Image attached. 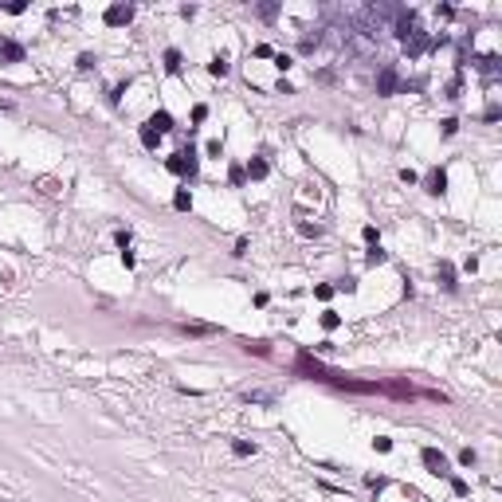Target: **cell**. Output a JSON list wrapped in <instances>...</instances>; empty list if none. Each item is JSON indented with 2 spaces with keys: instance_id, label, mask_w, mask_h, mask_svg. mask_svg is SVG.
I'll return each instance as SVG.
<instances>
[{
  "instance_id": "8",
  "label": "cell",
  "mask_w": 502,
  "mask_h": 502,
  "mask_svg": "<svg viewBox=\"0 0 502 502\" xmlns=\"http://www.w3.org/2000/svg\"><path fill=\"white\" fill-rule=\"evenodd\" d=\"M247 173H251V177H267V165H263V161H251V165H247Z\"/></svg>"
},
{
  "instance_id": "1",
  "label": "cell",
  "mask_w": 502,
  "mask_h": 502,
  "mask_svg": "<svg viewBox=\"0 0 502 502\" xmlns=\"http://www.w3.org/2000/svg\"><path fill=\"white\" fill-rule=\"evenodd\" d=\"M420 459H424V467L432 471V475H439V479L447 475V459H444V451H435V447H424V451H420Z\"/></svg>"
},
{
  "instance_id": "11",
  "label": "cell",
  "mask_w": 502,
  "mask_h": 502,
  "mask_svg": "<svg viewBox=\"0 0 502 502\" xmlns=\"http://www.w3.org/2000/svg\"><path fill=\"white\" fill-rule=\"evenodd\" d=\"M459 463H463V467H471V463H475V451H471V447H463V451H459Z\"/></svg>"
},
{
  "instance_id": "10",
  "label": "cell",
  "mask_w": 502,
  "mask_h": 502,
  "mask_svg": "<svg viewBox=\"0 0 502 502\" xmlns=\"http://www.w3.org/2000/svg\"><path fill=\"white\" fill-rule=\"evenodd\" d=\"M165 67L169 71H180V55H177V51H169V55H165Z\"/></svg>"
},
{
  "instance_id": "3",
  "label": "cell",
  "mask_w": 502,
  "mask_h": 502,
  "mask_svg": "<svg viewBox=\"0 0 502 502\" xmlns=\"http://www.w3.org/2000/svg\"><path fill=\"white\" fill-rule=\"evenodd\" d=\"M444 185H447V173L444 169H432L428 173V192H444Z\"/></svg>"
},
{
  "instance_id": "12",
  "label": "cell",
  "mask_w": 502,
  "mask_h": 502,
  "mask_svg": "<svg viewBox=\"0 0 502 502\" xmlns=\"http://www.w3.org/2000/svg\"><path fill=\"white\" fill-rule=\"evenodd\" d=\"M39 189H44L47 196H55V192H59V189H55V180H51V177H47V180H39Z\"/></svg>"
},
{
  "instance_id": "5",
  "label": "cell",
  "mask_w": 502,
  "mask_h": 502,
  "mask_svg": "<svg viewBox=\"0 0 502 502\" xmlns=\"http://www.w3.org/2000/svg\"><path fill=\"white\" fill-rule=\"evenodd\" d=\"M149 126H157V130H173V118L161 110V114H153V118H149Z\"/></svg>"
},
{
  "instance_id": "7",
  "label": "cell",
  "mask_w": 502,
  "mask_h": 502,
  "mask_svg": "<svg viewBox=\"0 0 502 502\" xmlns=\"http://www.w3.org/2000/svg\"><path fill=\"white\" fill-rule=\"evenodd\" d=\"M173 204H177L180 212H189V208H192V196H189V192H177V200H173Z\"/></svg>"
},
{
  "instance_id": "4",
  "label": "cell",
  "mask_w": 502,
  "mask_h": 502,
  "mask_svg": "<svg viewBox=\"0 0 502 502\" xmlns=\"http://www.w3.org/2000/svg\"><path fill=\"white\" fill-rule=\"evenodd\" d=\"M392 87H396V75L392 71H380V94H392Z\"/></svg>"
},
{
  "instance_id": "9",
  "label": "cell",
  "mask_w": 502,
  "mask_h": 502,
  "mask_svg": "<svg viewBox=\"0 0 502 502\" xmlns=\"http://www.w3.org/2000/svg\"><path fill=\"white\" fill-rule=\"evenodd\" d=\"M208 71H212V75H228V63H224V59H212V63H208Z\"/></svg>"
},
{
  "instance_id": "13",
  "label": "cell",
  "mask_w": 502,
  "mask_h": 502,
  "mask_svg": "<svg viewBox=\"0 0 502 502\" xmlns=\"http://www.w3.org/2000/svg\"><path fill=\"white\" fill-rule=\"evenodd\" d=\"M439 279H444V287H455V283H451V267H447V263L439 267Z\"/></svg>"
},
{
  "instance_id": "2",
  "label": "cell",
  "mask_w": 502,
  "mask_h": 502,
  "mask_svg": "<svg viewBox=\"0 0 502 502\" xmlns=\"http://www.w3.org/2000/svg\"><path fill=\"white\" fill-rule=\"evenodd\" d=\"M130 16H134V8H122V4H118V8L106 12V24H110V28H122V24H130Z\"/></svg>"
},
{
  "instance_id": "6",
  "label": "cell",
  "mask_w": 502,
  "mask_h": 502,
  "mask_svg": "<svg viewBox=\"0 0 502 502\" xmlns=\"http://www.w3.org/2000/svg\"><path fill=\"white\" fill-rule=\"evenodd\" d=\"M365 263H369V267H377V263H385V251H380V247L373 244V247H369V255H365Z\"/></svg>"
}]
</instances>
